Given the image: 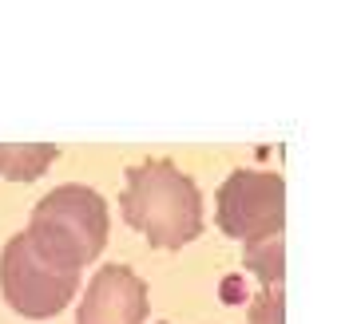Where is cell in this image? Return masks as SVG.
I'll list each match as a JSON object with an SVG mask.
<instances>
[{
	"instance_id": "cell-2",
	"label": "cell",
	"mask_w": 357,
	"mask_h": 324,
	"mask_svg": "<svg viewBox=\"0 0 357 324\" xmlns=\"http://www.w3.org/2000/svg\"><path fill=\"white\" fill-rule=\"evenodd\" d=\"M24 237L52 269L79 273L107 245V202L91 186L64 182L32 206Z\"/></svg>"
},
{
	"instance_id": "cell-6",
	"label": "cell",
	"mask_w": 357,
	"mask_h": 324,
	"mask_svg": "<svg viewBox=\"0 0 357 324\" xmlns=\"http://www.w3.org/2000/svg\"><path fill=\"white\" fill-rule=\"evenodd\" d=\"M60 159L56 143H0V178L4 182H36Z\"/></svg>"
},
{
	"instance_id": "cell-5",
	"label": "cell",
	"mask_w": 357,
	"mask_h": 324,
	"mask_svg": "<svg viewBox=\"0 0 357 324\" xmlns=\"http://www.w3.org/2000/svg\"><path fill=\"white\" fill-rule=\"evenodd\" d=\"M151 316V297L143 277L128 265H103L88 281L76 324H143Z\"/></svg>"
},
{
	"instance_id": "cell-4",
	"label": "cell",
	"mask_w": 357,
	"mask_h": 324,
	"mask_svg": "<svg viewBox=\"0 0 357 324\" xmlns=\"http://www.w3.org/2000/svg\"><path fill=\"white\" fill-rule=\"evenodd\" d=\"M79 289V273H60L28 245L24 234L4 241L0 253V293L4 305L28 321H48L72 305Z\"/></svg>"
},
{
	"instance_id": "cell-3",
	"label": "cell",
	"mask_w": 357,
	"mask_h": 324,
	"mask_svg": "<svg viewBox=\"0 0 357 324\" xmlns=\"http://www.w3.org/2000/svg\"><path fill=\"white\" fill-rule=\"evenodd\" d=\"M215 225L234 241H262L286 229V182L274 170L243 166L218 186Z\"/></svg>"
},
{
	"instance_id": "cell-8",
	"label": "cell",
	"mask_w": 357,
	"mask_h": 324,
	"mask_svg": "<svg viewBox=\"0 0 357 324\" xmlns=\"http://www.w3.org/2000/svg\"><path fill=\"white\" fill-rule=\"evenodd\" d=\"M250 324H286V293L282 289H262L250 300Z\"/></svg>"
},
{
	"instance_id": "cell-1",
	"label": "cell",
	"mask_w": 357,
	"mask_h": 324,
	"mask_svg": "<svg viewBox=\"0 0 357 324\" xmlns=\"http://www.w3.org/2000/svg\"><path fill=\"white\" fill-rule=\"evenodd\" d=\"M119 213L155 250H183L203 234V194L195 178L183 175L171 159H147L128 166Z\"/></svg>"
},
{
	"instance_id": "cell-7",
	"label": "cell",
	"mask_w": 357,
	"mask_h": 324,
	"mask_svg": "<svg viewBox=\"0 0 357 324\" xmlns=\"http://www.w3.org/2000/svg\"><path fill=\"white\" fill-rule=\"evenodd\" d=\"M246 269L262 281V289H278L286 277V241L282 234L262 237V241H246Z\"/></svg>"
}]
</instances>
